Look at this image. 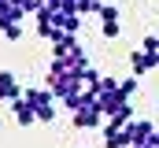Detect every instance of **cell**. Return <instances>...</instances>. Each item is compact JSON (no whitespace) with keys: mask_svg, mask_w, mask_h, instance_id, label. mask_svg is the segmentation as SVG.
Masks as SVG:
<instances>
[{"mask_svg":"<svg viewBox=\"0 0 159 148\" xmlns=\"http://www.w3.org/2000/svg\"><path fill=\"white\" fill-rule=\"evenodd\" d=\"M22 96L34 104L37 122H52V118H56V93H52V89H22Z\"/></svg>","mask_w":159,"mask_h":148,"instance_id":"1","label":"cell"},{"mask_svg":"<svg viewBox=\"0 0 159 148\" xmlns=\"http://www.w3.org/2000/svg\"><path fill=\"white\" fill-rule=\"evenodd\" d=\"M70 115H74V126H78V130H96V126L104 122V111L96 108L93 100H89V104H81L78 111H70Z\"/></svg>","mask_w":159,"mask_h":148,"instance_id":"2","label":"cell"},{"mask_svg":"<svg viewBox=\"0 0 159 148\" xmlns=\"http://www.w3.org/2000/svg\"><path fill=\"white\" fill-rule=\"evenodd\" d=\"M152 133H156V126H152L148 118H133V122H126V137H129V145H152Z\"/></svg>","mask_w":159,"mask_h":148,"instance_id":"3","label":"cell"},{"mask_svg":"<svg viewBox=\"0 0 159 148\" xmlns=\"http://www.w3.org/2000/svg\"><path fill=\"white\" fill-rule=\"evenodd\" d=\"M96 19H100V30H104L107 41H115V37L122 34V26H119V7H115V4H104Z\"/></svg>","mask_w":159,"mask_h":148,"instance_id":"4","label":"cell"},{"mask_svg":"<svg viewBox=\"0 0 159 148\" xmlns=\"http://www.w3.org/2000/svg\"><path fill=\"white\" fill-rule=\"evenodd\" d=\"M11 115H15V122H19V126H34V122H37V115H34V104H30L26 96L11 100Z\"/></svg>","mask_w":159,"mask_h":148,"instance_id":"5","label":"cell"},{"mask_svg":"<svg viewBox=\"0 0 159 148\" xmlns=\"http://www.w3.org/2000/svg\"><path fill=\"white\" fill-rule=\"evenodd\" d=\"M19 96H22V89H19V81H15V74L0 71V100L11 104V100H19Z\"/></svg>","mask_w":159,"mask_h":148,"instance_id":"6","label":"cell"},{"mask_svg":"<svg viewBox=\"0 0 159 148\" xmlns=\"http://www.w3.org/2000/svg\"><path fill=\"white\" fill-rule=\"evenodd\" d=\"M129 67H133V78H144L148 71H156V63L148 59L144 48H133V52H129Z\"/></svg>","mask_w":159,"mask_h":148,"instance_id":"7","label":"cell"},{"mask_svg":"<svg viewBox=\"0 0 159 148\" xmlns=\"http://www.w3.org/2000/svg\"><path fill=\"white\" fill-rule=\"evenodd\" d=\"M141 48L148 52V59H152V63L159 67V34H148L144 41H141Z\"/></svg>","mask_w":159,"mask_h":148,"instance_id":"8","label":"cell"},{"mask_svg":"<svg viewBox=\"0 0 159 148\" xmlns=\"http://www.w3.org/2000/svg\"><path fill=\"white\" fill-rule=\"evenodd\" d=\"M100 0H78V15H100Z\"/></svg>","mask_w":159,"mask_h":148,"instance_id":"9","label":"cell"},{"mask_svg":"<svg viewBox=\"0 0 159 148\" xmlns=\"http://www.w3.org/2000/svg\"><path fill=\"white\" fill-rule=\"evenodd\" d=\"M48 7H59V11H78V0H41Z\"/></svg>","mask_w":159,"mask_h":148,"instance_id":"10","label":"cell"},{"mask_svg":"<svg viewBox=\"0 0 159 148\" xmlns=\"http://www.w3.org/2000/svg\"><path fill=\"white\" fill-rule=\"evenodd\" d=\"M0 34L7 37V41H19V37H22V26H19V22H7V26H0Z\"/></svg>","mask_w":159,"mask_h":148,"instance_id":"11","label":"cell"},{"mask_svg":"<svg viewBox=\"0 0 159 148\" xmlns=\"http://www.w3.org/2000/svg\"><path fill=\"white\" fill-rule=\"evenodd\" d=\"M119 93L126 96V100H129V96L137 93V78H126V81H119Z\"/></svg>","mask_w":159,"mask_h":148,"instance_id":"12","label":"cell"},{"mask_svg":"<svg viewBox=\"0 0 159 148\" xmlns=\"http://www.w3.org/2000/svg\"><path fill=\"white\" fill-rule=\"evenodd\" d=\"M152 148H159V130H156V133H152Z\"/></svg>","mask_w":159,"mask_h":148,"instance_id":"13","label":"cell"}]
</instances>
